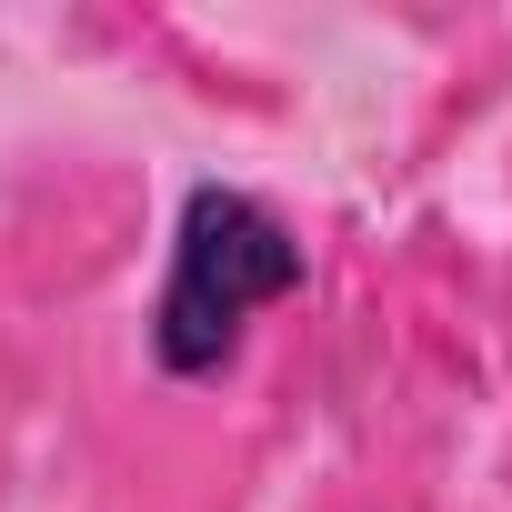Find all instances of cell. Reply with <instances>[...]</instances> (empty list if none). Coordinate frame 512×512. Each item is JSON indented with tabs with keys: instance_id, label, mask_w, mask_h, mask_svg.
Listing matches in <instances>:
<instances>
[{
	"instance_id": "6da1fadb",
	"label": "cell",
	"mask_w": 512,
	"mask_h": 512,
	"mask_svg": "<svg viewBox=\"0 0 512 512\" xmlns=\"http://www.w3.org/2000/svg\"><path fill=\"white\" fill-rule=\"evenodd\" d=\"M302 292V241L272 201H251L231 181H201L181 201V231H171V272H161V302H151V362L171 382H201L241 352L251 312Z\"/></svg>"
}]
</instances>
